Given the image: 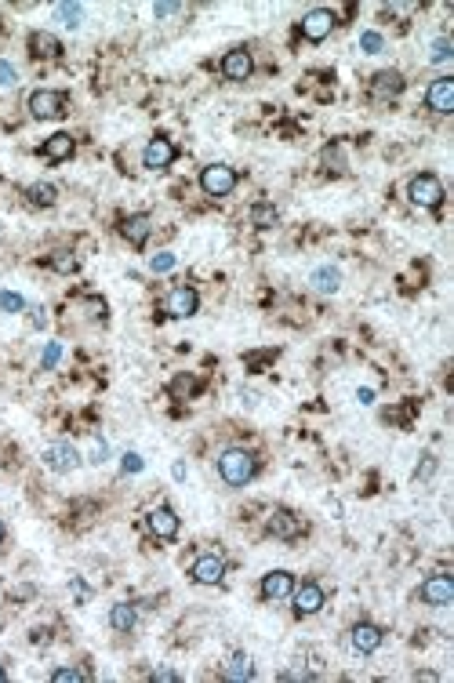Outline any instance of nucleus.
<instances>
[{
    "mask_svg": "<svg viewBox=\"0 0 454 683\" xmlns=\"http://www.w3.org/2000/svg\"><path fill=\"white\" fill-rule=\"evenodd\" d=\"M254 469H258L254 454L244 451V447H229V451L218 454V472H222V480L229 484V487H244L251 476H254Z\"/></svg>",
    "mask_w": 454,
    "mask_h": 683,
    "instance_id": "obj_1",
    "label": "nucleus"
},
{
    "mask_svg": "<svg viewBox=\"0 0 454 683\" xmlns=\"http://www.w3.org/2000/svg\"><path fill=\"white\" fill-rule=\"evenodd\" d=\"M200 189L207 197H229L236 189V171L229 164H207L200 171Z\"/></svg>",
    "mask_w": 454,
    "mask_h": 683,
    "instance_id": "obj_2",
    "label": "nucleus"
},
{
    "mask_svg": "<svg viewBox=\"0 0 454 683\" xmlns=\"http://www.w3.org/2000/svg\"><path fill=\"white\" fill-rule=\"evenodd\" d=\"M407 197L414 208H440L444 204V186L436 174H414L411 186H407Z\"/></svg>",
    "mask_w": 454,
    "mask_h": 683,
    "instance_id": "obj_3",
    "label": "nucleus"
},
{
    "mask_svg": "<svg viewBox=\"0 0 454 683\" xmlns=\"http://www.w3.org/2000/svg\"><path fill=\"white\" fill-rule=\"evenodd\" d=\"M66 109V94L62 91H33L29 94V113L37 120H51V117H62Z\"/></svg>",
    "mask_w": 454,
    "mask_h": 683,
    "instance_id": "obj_4",
    "label": "nucleus"
},
{
    "mask_svg": "<svg viewBox=\"0 0 454 683\" xmlns=\"http://www.w3.org/2000/svg\"><path fill=\"white\" fill-rule=\"evenodd\" d=\"M425 106L432 113H454V76H436L425 91Z\"/></svg>",
    "mask_w": 454,
    "mask_h": 683,
    "instance_id": "obj_5",
    "label": "nucleus"
},
{
    "mask_svg": "<svg viewBox=\"0 0 454 683\" xmlns=\"http://www.w3.org/2000/svg\"><path fill=\"white\" fill-rule=\"evenodd\" d=\"M189 575H193V582H200V585H218L222 575H225V560H222V556H215V552H204V556L193 560Z\"/></svg>",
    "mask_w": 454,
    "mask_h": 683,
    "instance_id": "obj_6",
    "label": "nucleus"
},
{
    "mask_svg": "<svg viewBox=\"0 0 454 683\" xmlns=\"http://www.w3.org/2000/svg\"><path fill=\"white\" fill-rule=\"evenodd\" d=\"M334 11H327V8H313L309 15L302 19V37L305 40H323V37H331V29H334Z\"/></svg>",
    "mask_w": 454,
    "mask_h": 683,
    "instance_id": "obj_7",
    "label": "nucleus"
},
{
    "mask_svg": "<svg viewBox=\"0 0 454 683\" xmlns=\"http://www.w3.org/2000/svg\"><path fill=\"white\" fill-rule=\"evenodd\" d=\"M421 600H425L429 607H447V603L454 600V582H451V575H432L425 585H421Z\"/></svg>",
    "mask_w": 454,
    "mask_h": 683,
    "instance_id": "obj_8",
    "label": "nucleus"
},
{
    "mask_svg": "<svg viewBox=\"0 0 454 683\" xmlns=\"http://www.w3.org/2000/svg\"><path fill=\"white\" fill-rule=\"evenodd\" d=\"M400 91H403V76L396 69H382V73L371 76V99L389 102V99H396Z\"/></svg>",
    "mask_w": 454,
    "mask_h": 683,
    "instance_id": "obj_9",
    "label": "nucleus"
},
{
    "mask_svg": "<svg viewBox=\"0 0 454 683\" xmlns=\"http://www.w3.org/2000/svg\"><path fill=\"white\" fill-rule=\"evenodd\" d=\"M171 161H175L171 138H149V146H145V153H142V164L149 171H164V167H171Z\"/></svg>",
    "mask_w": 454,
    "mask_h": 683,
    "instance_id": "obj_10",
    "label": "nucleus"
},
{
    "mask_svg": "<svg viewBox=\"0 0 454 683\" xmlns=\"http://www.w3.org/2000/svg\"><path fill=\"white\" fill-rule=\"evenodd\" d=\"M222 76L225 81H248L251 76V51L248 47H233V51L222 58Z\"/></svg>",
    "mask_w": 454,
    "mask_h": 683,
    "instance_id": "obj_11",
    "label": "nucleus"
},
{
    "mask_svg": "<svg viewBox=\"0 0 454 683\" xmlns=\"http://www.w3.org/2000/svg\"><path fill=\"white\" fill-rule=\"evenodd\" d=\"M145 523H149V531L156 538H175L178 534V516H175L171 505H156V509H149V513H145Z\"/></svg>",
    "mask_w": 454,
    "mask_h": 683,
    "instance_id": "obj_12",
    "label": "nucleus"
},
{
    "mask_svg": "<svg viewBox=\"0 0 454 683\" xmlns=\"http://www.w3.org/2000/svg\"><path fill=\"white\" fill-rule=\"evenodd\" d=\"M295 593V575L291 570H269L262 578V596L266 600H287Z\"/></svg>",
    "mask_w": 454,
    "mask_h": 683,
    "instance_id": "obj_13",
    "label": "nucleus"
},
{
    "mask_svg": "<svg viewBox=\"0 0 454 683\" xmlns=\"http://www.w3.org/2000/svg\"><path fill=\"white\" fill-rule=\"evenodd\" d=\"M323 607V589L316 582H305L302 589H295V614L298 618H309Z\"/></svg>",
    "mask_w": 454,
    "mask_h": 683,
    "instance_id": "obj_14",
    "label": "nucleus"
},
{
    "mask_svg": "<svg viewBox=\"0 0 454 683\" xmlns=\"http://www.w3.org/2000/svg\"><path fill=\"white\" fill-rule=\"evenodd\" d=\"M149 233H153L149 215H127V218L120 222V236H124L127 244H135V247H142L145 240H149Z\"/></svg>",
    "mask_w": 454,
    "mask_h": 683,
    "instance_id": "obj_15",
    "label": "nucleus"
},
{
    "mask_svg": "<svg viewBox=\"0 0 454 683\" xmlns=\"http://www.w3.org/2000/svg\"><path fill=\"white\" fill-rule=\"evenodd\" d=\"M76 462H80V454H76V447H70V443H51V447L44 451V466L55 469V472H70Z\"/></svg>",
    "mask_w": 454,
    "mask_h": 683,
    "instance_id": "obj_16",
    "label": "nucleus"
},
{
    "mask_svg": "<svg viewBox=\"0 0 454 683\" xmlns=\"http://www.w3.org/2000/svg\"><path fill=\"white\" fill-rule=\"evenodd\" d=\"M29 55L33 58H58L62 40L55 33H47V29H37V33H29Z\"/></svg>",
    "mask_w": 454,
    "mask_h": 683,
    "instance_id": "obj_17",
    "label": "nucleus"
},
{
    "mask_svg": "<svg viewBox=\"0 0 454 683\" xmlns=\"http://www.w3.org/2000/svg\"><path fill=\"white\" fill-rule=\"evenodd\" d=\"M197 306H200V298H197V291H193V288H186V283L168 295V313L171 316H193V313H197Z\"/></svg>",
    "mask_w": 454,
    "mask_h": 683,
    "instance_id": "obj_18",
    "label": "nucleus"
},
{
    "mask_svg": "<svg viewBox=\"0 0 454 683\" xmlns=\"http://www.w3.org/2000/svg\"><path fill=\"white\" fill-rule=\"evenodd\" d=\"M269 534H277V538H298L302 534V520L295 513H287V509H273L269 513Z\"/></svg>",
    "mask_w": 454,
    "mask_h": 683,
    "instance_id": "obj_19",
    "label": "nucleus"
},
{
    "mask_svg": "<svg viewBox=\"0 0 454 683\" xmlns=\"http://www.w3.org/2000/svg\"><path fill=\"white\" fill-rule=\"evenodd\" d=\"M352 647L360 650V655H371V650H378V647H382V629L371 625V622L352 625Z\"/></svg>",
    "mask_w": 454,
    "mask_h": 683,
    "instance_id": "obj_20",
    "label": "nucleus"
},
{
    "mask_svg": "<svg viewBox=\"0 0 454 683\" xmlns=\"http://www.w3.org/2000/svg\"><path fill=\"white\" fill-rule=\"evenodd\" d=\"M73 149H76V142H73V135H66V131H58V135H51L44 142V161H66V156H73Z\"/></svg>",
    "mask_w": 454,
    "mask_h": 683,
    "instance_id": "obj_21",
    "label": "nucleus"
},
{
    "mask_svg": "<svg viewBox=\"0 0 454 683\" xmlns=\"http://www.w3.org/2000/svg\"><path fill=\"white\" fill-rule=\"evenodd\" d=\"M109 625L117 629V632H131L135 629V607H131V603H113Z\"/></svg>",
    "mask_w": 454,
    "mask_h": 683,
    "instance_id": "obj_22",
    "label": "nucleus"
},
{
    "mask_svg": "<svg viewBox=\"0 0 454 683\" xmlns=\"http://www.w3.org/2000/svg\"><path fill=\"white\" fill-rule=\"evenodd\" d=\"M338 283H342V273H338L334 265H320L316 273H313V288H316V291H323V295L338 291Z\"/></svg>",
    "mask_w": 454,
    "mask_h": 683,
    "instance_id": "obj_23",
    "label": "nucleus"
},
{
    "mask_svg": "<svg viewBox=\"0 0 454 683\" xmlns=\"http://www.w3.org/2000/svg\"><path fill=\"white\" fill-rule=\"evenodd\" d=\"M26 197H29V204H33V208H51L58 193H55V186L37 182V186H29V189H26Z\"/></svg>",
    "mask_w": 454,
    "mask_h": 683,
    "instance_id": "obj_24",
    "label": "nucleus"
},
{
    "mask_svg": "<svg viewBox=\"0 0 454 683\" xmlns=\"http://www.w3.org/2000/svg\"><path fill=\"white\" fill-rule=\"evenodd\" d=\"M248 218H251V226H254V229H269V226H277V218H280V215H277V208H273V204H254Z\"/></svg>",
    "mask_w": 454,
    "mask_h": 683,
    "instance_id": "obj_25",
    "label": "nucleus"
},
{
    "mask_svg": "<svg viewBox=\"0 0 454 683\" xmlns=\"http://www.w3.org/2000/svg\"><path fill=\"white\" fill-rule=\"evenodd\" d=\"M254 676V665L248 655H233L229 658V680H251Z\"/></svg>",
    "mask_w": 454,
    "mask_h": 683,
    "instance_id": "obj_26",
    "label": "nucleus"
},
{
    "mask_svg": "<svg viewBox=\"0 0 454 683\" xmlns=\"http://www.w3.org/2000/svg\"><path fill=\"white\" fill-rule=\"evenodd\" d=\"M55 15H58V19L66 22L70 29H76V26H80V19H84V8H80V4H58V8H55Z\"/></svg>",
    "mask_w": 454,
    "mask_h": 683,
    "instance_id": "obj_27",
    "label": "nucleus"
},
{
    "mask_svg": "<svg viewBox=\"0 0 454 683\" xmlns=\"http://www.w3.org/2000/svg\"><path fill=\"white\" fill-rule=\"evenodd\" d=\"M76 265L80 262H76L73 251H55V255H51V269H55V273H73Z\"/></svg>",
    "mask_w": 454,
    "mask_h": 683,
    "instance_id": "obj_28",
    "label": "nucleus"
},
{
    "mask_svg": "<svg viewBox=\"0 0 454 683\" xmlns=\"http://www.w3.org/2000/svg\"><path fill=\"white\" fill-rule=\"evenodd\" d=\"M0 309H8V313H22V309H26V298H22V295H15V291H0Z\"/></svg>",
    "mask_w": 454,
    "mask_h": 683,
    "instance_id": "obj_29",
    "label": "nucleus"
},
{
    "mask_svg": "<svg viewBox=\"0 0 454 683\" xmlns=\"http://www.w3.org/2000/svg\"><path fill=\"white\" fill-rule=\"evenodd\" d=\"M323 164H327V171H346V156L338 146H327L323 149Z\"/></svg>",
    "mask_w": 454,
    "mask_h": 683,
    "instance_id": "obj_30",
    "label": "nucleus"
},
{
    "mask_svg": "<svg viewBox=\"0 0 454 683\" xmlns=\"http://www.w3.org/2000/svg\"><path fill=\"white\" fill-rule=\"evenodd\" d=\"M360 47H364L367 55H378L382 47H385V40H382V33H375V29H367V33L360 37Z\"/></svg>",
    "mask_w": 454,
    "mask_h": 683,
    "instance_id": "obj_31",
    "label": "nucleus"
},
{
    "mask_svg": "<svg viewBox=\"0 0 454 683\" xmlns=\"http://www.w3.org/2000/svg\"><path fill=\"white\" fill-rule=\"evenodd\" d=\"M189 393H197V378L182 375V378H175V382H171V396H189Z\"/></svg>",
    "mask_w": 454,
    "mask_h": 683,
    "instance_id": "obj_32",
    "label": "nucleus"
},
{
    "mask_svg": "<svg viewBox=\"0 0 454 683\" xmlns=\"http://www.w3.org/2000/svg\"><path fill=\"white\" fill-rule=\"evenodd\" d=\"M51 680L55 683H80V680H88V673L84 669H55Z\"/></svg>",
    "mask_w": 454,
    "mask_h": 683,
    "instance_id": "obj_33",
    "label": "nucleus"
},
{
    "mask_svg": "<svg viewBox=\"0 0 454 683\" xmlns=\"http://www.w3.org/2000/svg\"><path fill=\"white\" fill-rule=\"evenodd\" d=\"M153 273H168V269H175V255H168V251H160V255H153Z\"/></svg>",
    "mask_w": 454,
    "mask_h": 683,
    "instance_id": "obj_34",
    "label": "nucleus"
},
{
    "mask_svg": "<svg viewBox=\"0 0 454 683\" xmlns=\"http://www.w3.org/2000/svg\"><path fill=\"white\" fill-rule=\"evenodd\" d=\"M429 58H432V62H447V58H451V44H447V40H436Z\"/></svg>",
    "mask_w": 454,
    "mask_h": 683,
    "instance_id": "obj_35",
    "label": "nucleus"
},
{
    "mask_svg": "<svg viewBox=\"0 0 454 683\" xmlns=\"http://www.w3.org/2000/svg\"><path fill=\"white\" fill-rule=\"evenodd\" d=\"M58 356H62V345H58V342H51V345L44 349V368H55Z\"/></svg>",
    "mask_w": 454,
    "mask_h": 683,
    "instance_id": "obj_36",
    "label": "nucleus"
},
{
    "mask_svg": "<svg viewBox=\"0 0 454 683\" xmlns=\"http://www.w3.org/2000/svg\"><path fill=\"white\" fill-rule=\"evenodd\" d=\"M8 84H15V66L11 62H0V88H8Z\"/></svg>",
    "mask_w": 454,
    "mask_h": 683,
    "instance_id": "obj_37",
    "label": "nucleus"
},
{
    "mask_svg": "<svg viewBox=\"0 0 454 683\" xmlns=\"http://www.w3.org/2000/svg\"><path fill=\"white\" fill-rule=\"evenodd\" d=\"M142 469V458L131 451V454H124V472H138Z\"/></svg>",
    "mask_w": 454,
    "mask_h": 683,
    "instance_id": "obj_38",
    "label": "nucleus"
},
{
    "mask_svg": "<svg viewBox=\"0 0 454 683\" xmlns=\"http://www.w3.org/2000/svg\"><path fill=\"white\" fill-rule=\"evenodd\" d=\"M153 11H156V19H168V15H175V11H182V4H156Z\"/></svg>",
    "mask_w": 454,
    "mask_h": 683,
    "instance_id": "obj_39",
    "label": "nucleus"
},
{
    "mask_svg": "<svg viewBox=\"0 0 454 683\" xmlns=\"http://www.w3.org/2000/svg\"><path fill=\"white\" fill-rule=\"evenodd\" d=\"M178 680V673H171V669H156L153 673V683H175Z\"/></svg>",
    "mask_w": 454,
    "mask_h": 683,
    "instance_id": "obj_40",
    "label": "nucleus"
},
{
    "mask_svg": "<svg viewBox=\"0 0 454 683\" xmlns=\"http://www.w3.org/2000/svg\"><path fill=\"white\" fill-rule=\"evenodd\" d=\"M266 360H273V353H251L248 356V368H262Z\"/></svg>",
    "mask_w": 454,
    "mask_h": 683,
    "instance_id": "obj_41",
    "label": "nucleus"
},
{
    "mask_svg": "<svg viewBox=\"0 0 454 683\" xmlns=\"http://www.w3.org/2000/svg\"><path fill=\"white\" fill-rule=\"evenodd\" d=\"M436 469V462H432V458H429V462H421V469H418V480H421V476H429Z\"/></svg>",
    "mask_w": 454,
    "mask_h": 683,
    "instance_id": "obj_42",
    "label": "nucleus"
},
{
    "mask_svg": "<svg viewBox=\"0 0 454 683\" xmlns=\"http://www.w3.org/2000/svg\"><path fill=\"white\" fill-rule=\"evenodd\" d=\"M360 404H375V393H371V389H360Z\"/></svg>",
    "mask_w": 454,
    "mask_h": 683,
    "instance_id": "obj_43",
    "label": "nucleus"
},
{
    "mask_svg": "<svg viewBox=\"0 0 454 683\" xmlns=\"http://www.w3.org/2000/svg\"><path fill=\"white\" fill-rule=\"evenodd\" d=\"M4 534H8V527H4V520H0V542H4Z\"/></svg>",
    "mask_w": 454,
    "mask_h": 683,
    "instance_id": "obj_44",
    "label": "nucleus"
},
{
    "mask_svg": "<svg viewBox=\"0 0 454 683\" xmlns=\"http://www.w3.org/2000/svg\"><path fill=\"white\" fill-rule=\"evenodd\" d=\"M4 680H8V673H4V669H0V683H4Z\"/></svg>",
    "mask_w": 454,
    "mask_h": 683,
    "instance_id": "obj_45",
    "label": "nucleus"
}]
</instances>
